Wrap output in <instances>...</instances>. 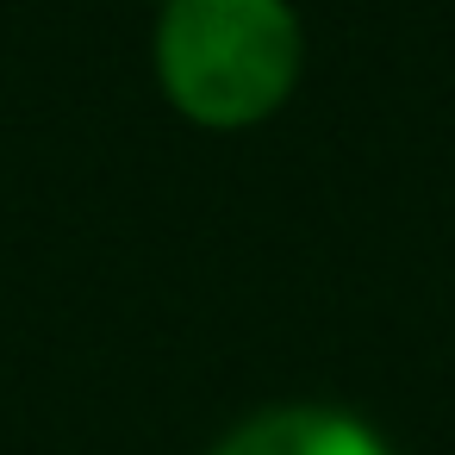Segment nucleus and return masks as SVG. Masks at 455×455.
Returning a JSON list of instances; mask_svg holds the SVG:
<instances>
[{
    "mask_svg": "<svg viewBox=\"0 0 455 455\" xmlns=\"http://www.w3.org/2000/svg\"><path fill=\"white\" fill-rule=\"evenodd\" d=\"M206 455H399V449L343 405H268L231 424Z\"/></svg>",
    "mask_w": 455,
    "mask_h": 455,
    "instance_id": "f03ea898",
    "label": "nucleus"
},
{
    "mask_svg": "<svg viewBox=\"0 0 455 455\" xmlns=\"http://www.w3.org/2000/svg\"><path fill=\"white\" fill-rule=\"evenodd\" d=\"M150 76L200 132L268 125L306 76V26L293 0H163L150 26Z\"/></svg>",
    "mask_w": 455,
    "mask_h": 455,
    "instance_id": "f257e3e1",
    "label": "nucleus"
}]
</instances>
